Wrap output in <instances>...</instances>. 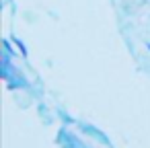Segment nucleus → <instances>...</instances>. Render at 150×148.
I'll list each match as a JSON object with an SVG mask.
<instances>
[{"instance_id": "obj_1", "label": "nucleus", "mask_w": 150, "mask_h": 148, "mask_svg": "<svg viewBox=\"0 0 150 148\" xmlns=\"http://www.w3.org/2000/svg\"><path fill=\"white\" fill-rule=\"evenodd\" d=\"M11 39H13V43L17 45V50L21 52V56H23V58H27V56H29V52H27V45L23 43V39H21V37H17V35H11Z\"/></svg>"}, {"instance_id": "obj_2", "label": "nucleus", "mask_w": 150, "mask_h": 148, "mask_svg": "<svg viewBox=\"0 0 150 148\" xmlns=\"http://www.w3.org/2000/svg\"><path fill=\"white\" fill-rule=\"evenodd\" d=\"M11 41H13V39H2V52H8L13 58H17V52L11 47Z\"/></svg>"}, {"instance_id": "obj_3", "label": "nucleus", "mask_w": 150, "mask_h": 148, "mask_svg": "<svg viewBox=\"0 0 150 148\" xmlns=\"http://www.w3.org/2000/svg\"><path fill=\"white\" fill-rule=\"evenodd\" d=\"M148 50H150V43H148Z\"/></svg>"}]
</instances>
